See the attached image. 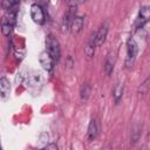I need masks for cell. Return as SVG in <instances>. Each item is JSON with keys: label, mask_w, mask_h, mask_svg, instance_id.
I'll use <instances>...</instances> for the list:
<instances>
[{"label": "cell", "mask_w": 150, "mask_h": 150, "mask_svg": "<svg viewBox=\"0 0 150 150\" xmlns=\"http://www.w3.org/2000/svg\"><path fill=\"white\" fill-rule=\"evenodd\" d=\"M9 1V4H11V8L12 7H16V6H19V4H20V0H8Z\"/></svg>", "instance_id": "obj_20"}, {"label": "cell", "mask_w": 150, "mask_h": 150, "mask_svg": "<svg viewBox=\"0 0 150 150\" xmlns=\"http://www.w3.org/2000/svg\"><path fill=\"white\" fill-rule=\"evenodd\" d=\"M137 53H138L137 42L135 41V39L130 38L127 42V61H125L127 67H131L134 64L136 56H137Z\"/></svg>", "instance_id": "obj_2"}, {"label": "cell", "mask_w": 150, "mask_h": 150, "mask_svg": "<svg viewBox=\"0 0 150 150\" xmlns=\"http://www.w3.org/2000/svg\"><path fill=\"white\" fill-rule=\"evenodd\" d=\"M9 90H11V84H9V81L2 76L0 79V93H1V98H6L7 95L9 94Z\"/></svg>", "instance_id": "obj_10"}, {"label": "cell", "mask_w": 150, "mask_h": 150, "mask_svg": "<svg viewBox=\"0 0 150 150\" xmlns=\"http://www.w3.org/2000/svg\"><path fill=\"white\" fill-rule=\"evenodd\" d=\"M39 61H40V64L43 67V69L46 70H52L53 69V66H54V60L53 57L49 55V53L46 50V52H42L39 56Z\"/></svg>", "instance_id": "obj_6"}, {"label": "cell", "mask_w": 150, "mask_h": 150, "mask_svg": "<svg viewBox=\"0 0 150 150\" xmlns=\"http://www.w3.org/2000/svg\"><path fill=\"white\" fill-rule=\"evenodd\" d=\"M13 26H14L13 23H11L9 21H7V20H5V19H4L2 25H1V30H2V34H4L5 36H8V35L12 33Z\"/></svg>", "instance_id": "obj_16"}, {"label": "cell", "mask_w": 150, "mask_h": 150, "mask_svg": "<svg viewBox=\"0 0 150 150\" xmlns=\"http://www.w3.org/2000/svg\"><path fill=\"white\" fill-rule=\"evenodd\" d=\"M95 47H96V33H91V35L89 36L87 45L84 47V54L90 59L94 56L95 54Z\"/></svg>", "instance_id": "obj_7"}, {"label": "cell", "mask_w": 150, "mask_h": 150, "mask_svg": "<svg viewBox=\"0 0 150 150\" xmlns=\"http://www.w3.org/2000/svg\"><path fill=\"white\" fill-rule=\"evenodd\" d=\"M137 91H138V94H141V95H145V94H148V93L150 91V76H148V77L139 84Z\"/></svg>", "instance_id": "obj_13"}, {"label": "cell", "mask_w": 150, "mask_h": 150, "mask_svg": "<svg viewBox=\"0 0 150 150\" xmlns=\"http://www.w3.org/2000/svg\"><path fill=\"white\" fill-rule=\"evenodd\" d=\"M75 16H76V8L68 7V11L63 15V19H62V22H61V30H62V33H66L71 27V23H73V20H74Z\"/></svg>", "instance_id": "obj_4"}, {"label": "cell", "mask_w": 150, "mask_h": 150, "mask_svg": "<svg viewBox=\"0 0 150 150\" xmlns=\"http://www.w3.org/2000/svg\"><path fill=\"white\" fill-rule=\"evenodd\" d=\"M43 149H47V150H57V145L55 143H50V144L45 145Z\"/></svg>", "instance_id": "obj_19"}, {"label": "cell", "mask_w": 150, "mask_h": 150, "mask_svg": "<svg viewBox=\"0 0 150 150\" xmlns=\"http://www.w3.org/2000/svg\"><path fill=\"white\" fill-rule=\"evenodd\" d=\"M30 16L35 23H38V25L45 23V20H46L45 19V12L39 4H33L30 6Z\"/></svg>", "instance_id": "obj_3"}, {"label": "cell", "mask_w": 150, "mask_h": 150, "mask_svg": "<svg viewBox=\"0 0 150 150\" xmlns=\"http://www.w3.org/2000/svg\"><path fill=\"white\" fill-rule=\"evenodd\" d=\"M46 45H47V52L53 57L54 62H57L59 59H60V55H61L60 43H59L57 39L54 38L53 35H48L47 36V40H46Z\"/></svg>", "instance_id": "obj_1"}, {"label": "cell", "mask_w": 150, "mask_h": 150, "mask_svg": "<svg viewBox=\"0 0 150 150\" xmlns=\"http://www.w3.org/2000/svg\"><path fill=\"white\" fill-rule=\"evenodd\" d=\"M141 137V127L138 125H135L132 128V131H131V142L132 143H136Z\"/></svg>", "instance_id": "obj_17"}, {"label": "cell", "mask_w": 150, "mask_h": 150, "mask_svg": "<svg viewBox=\"0 0 150 150\" xmlns=\"http://www.w3.org/2000/svg\"><path fill=\"white\" fill-rule=\"evenodd\" d=\"M112 95H114V100H115V103H118L120 100L122 98V95H123V84L122 83H117L114 88V91H112Z\"/></svg>", "instance_id": "obj_14"}, {"label": "cell", "mask_w": 150, "mask_h": 150, "mask_svg": "<svg viewBox=\"0 0 150 150\" xmlns=\"http://www.w3.org/2000/svg\"><path fill=\"white\" fill-rule=\"evenodd\" d=\"M90 91H91L90 86H89L88 83H83V84L81 86V89H80V96H81V98H82L83 101L88 100V97H89V95H90Z\"/></svg>", "instance_id": "obj_15"}, {"label": "cell", "mask_w": 150, "mask_h": 150, "mask_svg": "<svg viewBox=\"0 0 150 150\" xmlns=\"http://www.w3.org/2000/svg\"><path fill=\"white\" fill-rule=\"evenodd\" d=\"M114 64H115V57L112 54H108V56L105 57V61H104V71L105 74L109 76L112 70H114Z\"/></svg>", "instance_id": "obj_12"}, {"label": "cell", "mask_w": 150, "mask_h": 150, "mask_svg": "<svg viewBox=\"0 0 150 150\" xmlns=\"http://www.w3.org/2000/svg\"><path fill=\"white\" fill-rule=\"evenodd\" d=\"M82 1H86V0H66V4H67V6H68V7L77 8V6H79Z\"/></svg>", "instance_id": "obj_18"}, {"label": "cell", "mask_w": 150, "mask_h": 150, "mask_svg": "<svg viewBox=\"0 0 150 150\" xmlns=\"http://www.w3.org/2000/svg\"><path fill=\"white\" fill-rule=\"evenodd\" d=\"M98 134V125L96 120H90L89 125H88V131H87V138L89 142H93Z\"/></svg>", "instance_id": "obj_9"}, {"label": "cell", "mask_w": 150, "mask_h": 150, "mask_svg": "<svg viewBox=\"0 0 150 150\" xmlns=\"http://www.w3.org/2000/svg\"><path fill=\"white\" fill-rule=\"evenodd\" d=\"M107 35H108V25L103 23L96 32V46H98V47L102 46L107 39Z\"/></svg>", "instance_id": "obj_8"}, {"label": "cell", "mask_w": 150, "mask_h": 150, "mask_svg": "<svg viewBox=\"0 0 150 150\" xmlns=\"http://www.w3.org/2000/svg\"><path fill=\"white\" fill-rule=\"evenodd\" d=\"M148 21H150V6H143L139 9L137 18V27H143Z\"/></svg>", "instance_id": "obj_5"}, {"label": "cell", "mask_w": 150, "mask_h": 150, "mask_svg": "<svg viewBox=\"0 0 150 150\" xmlns=\"http://www.w3.org/2000/svg\"><path fill=\"white\" fill-rule=\"evenodd\" d=\"M70 28H71L73 34H79L82 30V28H83V18L76 15L74 18V20H73V23H71Z\"/></svg>", "instance_id": "obj_11"}]
</instances>
